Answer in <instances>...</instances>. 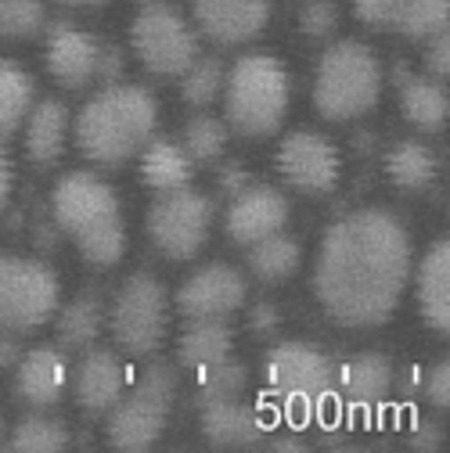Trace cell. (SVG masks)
Returning <instances> with one entry per match:
<instances>
[{"mask_svg":"<svg viewBox=\"0 0 450 453\" xmlns=\"http://www.w3.org/2000/svg\"><path fill=\"white\" fill-rule=\"evenodd\" d=\"M270 449H285V453L292 449V453H299V449H306V446H303L299 439H274V442H270Z\"/></svg>","mask_w":450,"mask_h":453,"instance_id":"46","label":"cell"},{"mask_svg":"<svg viewBox=\"0 0 450 453\" xmlns=\"http://www.w3.org/2000/svg\"><path fill=\"white\" fill-rule=\"evenodd\" d=\"M249 385V374L242 364H235L231 357L220 360V364H209L198 371V388H195V403L206 407V403H220V400H235L242 395Z\"/></svg>","mask_w":450,"mask_h":453,"instance_id":"32","label":"cell"},{"mask_svg":"<svg viewBox=\"0 0 450 453\" xmlns=\"http://www.w3.org/2000/svg\"><path fill=\"white\" fill-rule=\"evenodd\" d=\"M425 73L432 80H446L450 76V33H432L429 36V47H425Z\"/></svg>","mask_w":450,"mask_h":453,"instance_id":"38","label":"cell"},{"mask_svg":"<svg viewBox=\"0 0 450 453\" xmlns=\"http://www.w3.org/2000/svg\"><path fill=\"white\" fill-rule=\"evenodd\" d=\"M191 19L198 36L220 47H242L267 29L270 0H191Z\"/></svg>","mask_w":450,"mask_h":453,"instance_id":"14","label":"cell"},{"mask_svg":"<svg viewBox=\"0 0 450 453\" xmlns=\"http://www.w3.org/2000/svg\"><path fill=\"white\" fill-rule=\"evenodd\" d=\"M26 130V155L33 165H54L69 144V108L62 101H36L22 123Z\"/></svg>","mask_w":450,"mask_h":453,"instance_id":"21","label":"cell"},{"mask_svg":"<svg viewBox=\"0 0 450 453\" xmlns=\"http://www.w3.org/2000/svg\"><path fill=\"white\" fill-rule=\"evenodd\" d=\"M174 395H177V374L174 367L155 364L141 374V381L120 395V403L112 407L105 418V435L108 446L120 449V453H144L151 449L162 432L166 421H170V407H174Z\"/></svg>","mask_w":450,"mask_h":453,"instance_id":"6","label":"cell"},{"mask_svg":"<svg viewBox=\"0 0 450 453\" xmlns=\"http://www.w3.org/2000/svg\"><path fill=\"white\" fill-rule=\"evenodd\" d=\"M8 432H12V428H8V421H4V414H0V446H8Z\"/></svg>","mask_w":450,"mask_h":453,"instance_id":"48","label":"cell"},{"mask_svg":"<svg viewBox=\"0 0 450 453\" xmlns=\"http://www.w3.org/2000/svg\"><path fill=\"white\" fill-rule=\"evenodd\" d=\"M97 50L101 43L69 26V22H54L43 33V58H47V73L54 76V83L66 90H83L94 83L97 76Z\"/></svg>","mask_w":450,"mask_h":453,"instance_id":"16","label":"cell"},{"mask_svg":"<svg viewBox=\"0 0 450 453\" xmlns=\"http://www.w3.org/2000/svg\"><path fill=\"white\" fill-rule=\"evenodd\" d=\"M299 29L310 40H328L339 29V8H335V0H306L299 12Z\"/></svg>","mask_w":450,"mask_h":453,"instance_id":"36","label":"cell"},{"mask_svg":"<svg viewBox=\"0 0 450 453\" xmlns=\"http://www.w3.org/2000/svg\"><path fill=\"white\" fill-rule=\"evenodd\" d=\"M382 97V62L357 40L331 43L314 73V108L328 123L361 119Z\"/></svg>","mask_w":450,"mask_h":453,"instance_id":"5","label":"cell"},{"mask_svg":"<svg viewBox=\"0 0 450 453\" xmlns=\"http://www.w3.org/2000/svg\"><path fill=\"white\" fill-rule=\"evenodd\" d=\"M62 299L58 273L40 259L0 256V331L29 334L54 320Z\"/></svg>","mask_w":450,"mask_h":453,"instance_id":"8","label":"cell"},{"mask_svg":"<svg viewBox=\"0 0 450 453\" xmlns=\"http://www.w3.org/2000/svg\"><path fill=\"white\" fill-rule=\"evenodd\" d=\"M228 123L216 119V116H195L188 127H184V137H181V148L191 155V162H216L228 148Z\"/></svg>","mask_w":450,"mask_h":453,"instance_id":"34","label":"cell"},{"mask_svg":"<svg viewBox=\"0 0 450 453\" xmlns=\"http://www.w3.org/2000/svg\"><path fill=\"white\" fill-rule=\"evenodd\" d=\"M105 320L127 357H151L170 331V299H166L162 280H155L151 273L127 277Z\"/></svg>","mask_w":450,"mask_h":453,"instance_id":"9","label":"cell"},{"mask_svg":"<svg viewBox=\"0 0 450 453\" xmlns=\"http://www.w3.org/2000/svg\"><path fill=\"white\" fill-rule=\"evenodd\" d=\"M353 4V15L371 26V29H392V22H397V12L404 0H350Z\"/></svg>","mask_w":450,"mask_h":453,"instance_id":"37","label":"cell"},{"mask_svg":"<svg viewBox=\"0 0 450 453\" xmlns=\"http://www.w3.org/2000/svg\"><path fill=\"white\" fill-rule=\"evenodd\" d=\"M223 123L238 137H270L289 116L292 80L274 54H245L223 80Z\"/></svg>","mask_w":450,"mask_h":453,"instance_id":"4","label":"cell"},{"mask_svg":"<svg viewBox=\"0 0 450 453\" xmlns=\"http://www.w3.org/2000/svg\"><path fill=\"white\" fill-rule=\"evenodd\" d=\"M213 219H216V205L202 191L181 188V191L155 198V205L148 209V219H144V231H148L155 252H162L174 263H188L206 249Z\"/></svg>","mask_w":450,"mask_h":453,"instance_id":"11","label":"cell"},{"mask_svg":"<svg viewBox=\"0 0 450 453\" xmlns=\"http://www.w3.org/2000/svg\"><path fill=\"white\" fill-rule=\"evenodd\" d=\"M450 22V0H404L392 29H400L407 40H429L443 33Z\"/></svg>","mask_w":450,"mask_h":453,"instance_id":"33","label":"cell"},{"mask_svg":"<svg viewBox=\"0 0 450 453\" xmlns=\"http://www.w3.org/2000/svg\"><path fill=\"white\" fill-rule=\"evenodd\" d=\"M22 357L19 342H15V334L12 331H0V367H15Z\"/></svg>","mask_w":450,"mask_h":453,"instance_id":"45","label":"cell"},{"mask_svg":"<svg viewBox=\"0 0 450 453\" xmlns=\"http://www.w3.org/2000/svg\"><path fill=\"white\" fill-rule=\"evenodd\" d=\"M289 223V198L277 188L267 184H249L245 191H238L228 205L223 216V231L235 245H256L270 234H281Z\"/></svg>","mask_w":450,"mask_h":453,"instance_id":"15","label":"cell"},{"mask_svg":"<svg viewBox=\"0 0 450 453\" xmlns=\"http://www.w3.org/2000/svg\"><path fill=\"white\" fill-rule=\"evenodd\" d=\"M130 47L137 62L162 80H177L198 58V33L195 26L166 4H144L130 22Z\"/></svg>","mask_w":450,"mask_h":453,"instance_id":"10","label":"cell"},{"mask_svg":"<svg viewBox=\"0 0 450 453\" xmlns=\"http://www.w3.org/2000/svg\"><path fill=\"white\" fill-rule=\"evenodd\" d=\"M335 385L343 388L353 407H375L392 388V364L382 353H361L343 367H335Z\"/></svg>","mask_w":450,"mask_h":453,"instance_id":"23","label":"cell"},{"mask_svg":"<svg viewBox=\"0 0 450 453\" xmlns=\"http://www.w3.org/2000/svg\"><path fill=\"white\" fill-rule=\"evenodd\" d=\"M277 177L299 195L324 198L339 188L343 177L339 148L314 130H296L277 148Z\"/></svg>","mask_w":450,"mask_h":453,"instance_id":"12","label":"cell"},{"mask_svg":"<svg viewBox=\"0 0 450 453\" xmlns=\"http://www.w3.org/2000/svg\"><path fill=\"white\" fill-rule=\"evenodd\" d=\"M198 411H202V435L213 446H252L263 435H270V425L260 414V407L245 403L242 395L220 400V403H206Z\"/></svg>","mask_w":450,"mask_h":453,"instance_id":"20","label":"cell"},{"mask_svg":"<svg viewBox=\"0 0 450 453\" xmlns=\"http://www.w3.org/2000/svg\"><path fill=\"white\" fill-rule=\"evenodd\" d=\"M73 395L87 418H105L127 392V367L112 349H87L73 371Z\"/></svg>","mask_w":450,"mask_h":453,"instance_id":"18","label":"cell"},{"mask_svg":"<svg viewBox=\"0 0 450 453\" xmlns=\"http://www.w3.org/2000/svg\"><path fill=\"white\" fill-rule=\"evenodd\" d=\"M252 180H249V169L245 165H223L220 169V191L228 195V198H235L238 191H245Z\"/></svg>","mask_w":450,"mask_h":453,"instance_id":"41","label":"cell"},{"mask_svg":"<svg viewBox=\"0 0 450 453\" xmlns=\"http://www.w3.org/2000/svg\"><path fill=\"white\" fill-rule=\"evenodd\" d=\"M407 226L385 209H361L328 226L314 263V296L343 327H378L411 280Z\"/></svg>","mask_w":450,"mask_h":453,"instance_id":"1","label":"cell"},{"mask_svg":"<svg viewBox=\"0 0 450 453\" xmlns=\"http://www.w3.org/2000/svg\"><path fill=\"white\" fill-rule=\"evenodd\" d=\"M54 226L80 249V256L94 266H116L127 252V223L120 209V195L97 173L76 169L66 173L50 191Z\"/></svg>","mask_w":450,"mask_h":453,"instance_id":"3","label":"cell"},{"mask_svg":"<svg viewBox=\"0 0 450 453\" xmlns=\"http://www.w3.org/2000/svg\"><path fill=\"white\" fill-rule=\"evenodd\" d=\"M8 446L15 453H58L69 446V428L58 418H47L43 411H33L8 432Z\"/></svg>","mask_w":450,"mask_h":453,"instance_id":"30","label":"cell"},{"mask_svg":"<svg viewBox=\"0 0 450 453\" xmlns=\"http://www.w3.org/2000/svg\"><path fill=\"white\" fill-rule=\"evenodd\" d=\"M231 349H235V331L228 327V320H188V327L177 338V360L181 367L191 371L228 360Z\"/></svg>","mask_w":450,"mask_h":453,"instance_id":"24","label":"cell"},{"mask_svg":"<svg viewBox=\"0 0 450 453\" xmlns=\"http://www.w3.org/2000/svg\"><path fill=\"white\" fill-rule=\"evenodd\" d=\"M69 357L58 346H36L15 364V395L33 411H50L69 392Z\"/></svg>","mask_w":450,"mask_h":453,"instance_id":"17","label":"cell"},{"mask_svg":"<svg viewBox=\"0 0 450 453\" xmlns=\"http://www.w3.org/2000/svg\"><path fill=\"white\" fill-rule=\"evenodd\" d=\"M141 177L151 191L159 195H170L181 188H191L195 177V162L191 155L177 144V141H166V137H151L141 148Z\"/></svg>","mask_w":450,"mask_h":453,"instance_id":"22","label":"cell"},{"mask_svg":"<svg viewBox=\"0 0 450 453\" xmlns=\"http://www.w3.org/2000/svg\"><path fill=\"white\" fill-rule=\"evenodd\" d=\"M159 123V101L134 83H112L97 90L73 123L76 148L87 162L116 169L141 155Z\"/></svg>","mask_w":450,"mask_h":453,"instance_id":"2","label":"cell"},{"mask_svg":"<svg viewBox=\"0 0 450 453\" xmlns=\"http://www.w3.org/2000/svg\"><path fill=\"white\" fill-rule=\"evenodd\" d=\"M400 108L404 119L422 134H439L450 119V97L432 76H407L400 83Z\"/></svg>","mask_w":450,"mask_h":453,"instance_id":"25","label":"cell"},{"mask_svg":"<svg viewBox=\"0 0 450 453\" xmlns=\"http://www.w3.org/2000/svg\"><path fill=\"white\" fill-rule=\"evenodd\" d=\"M120 76H123V50L120 47H101L97 50V76L94 80L112 87V83H120Z\"/></svg>","mask_w":450,"mask_h":453,"instance_id":"40","label":"cell"},{"mask_svg":"<svg viewBox=\"0 0 450 453\" xmlns=\"http://www.w3.org/2000/svg\"><path fill=\"white\" fill-rule=\"evenodd\" d=\"M54 324H58V346L90 349L105 327V306L97 296H76L66 310L54 313Z\"/></svg>","mask_w":450,"mask_h":453,"instance_id":"28","label":"cell"},{"mask_svg":"<svg viewBox=\"0 0 450 453\" xmlns=\"http://www.w3.org/2000/svg\"><path fill=\"white\" fill-rule=\"evenodd\" d=\"M58 4H66V8H97V4H105V0H58Z\"/></svg>","mask_w":450,"mask_h":453,"instance_id":"47","label":"cell"},{"mask_svg":"<svg viewBox=\"0 0 450 453\" xmlns=\"http://www.w3.org/2000/svg\"><path fill=\"white\" fill-rule=\"evenodd\" d=\"M411 446H415V449H436V446H443V432H439V425H432V421L418 425L415 435H411Z\"/></svg>","mask_w":450,"mask_h":453,"instance_id":"44","label":"cell"},{"mask_svg":"<svg viewBox=\"0 0 450 453\" xmlns=\"http://www.w3.org/2000/svg\"><path fill=\"white\" fill-rule=\"evenodd\" d=\"M141 4H159V0H141Z\"/></svg>","mask_w":450,"mask_h":453,"instance_id":"49","label":"cell"},{"mask_svg":"<svg viewBox=\"0 0 450 453\" xmlns=\"http://www.w3.org/2000/svg\"><path fill=\"white\" fill-rule=\"evenodd\" d=\"M415 299H418V313L422 320L446 334L450 331V245L432 242L429 252L418 263V277H415Z\"/></svg>","mask_w":450,"mask_h":453,"instance_id":"19","label":"cell"},{"mask_svg":"<svg viewBox=\"0 0 450 453\" xmlns=\"http://www.w3.org/2000/svg\"><path fill=\"white\" fill-rule=\"evenodd\" d=\"M425 395H429V403L436 411H446L450 407V367L446 364L429 367V374H425Z\"/></svg>","mask_w":450,"mask_h":453,"instance_id":"39","label":"cell"},{"mask_svg":"<svg viewBox=\"0 0 450 453\" xmlns=\"http://www.w3.org/2000/svg\"><path fill=\"white\" fill-rule=\"evenodd\" d=\"M181 80V97L191 104V108H209L213 101H220V94H223V80H228V69H223V62L220 58H198L177 76Z\"/></svg>","mask_w":450,"mask_h":453,"instance_id":"31","label":"cell"},{"mask_svg":"<svg viewBox=\"0 0 450 453\" xmlns=\"http://www.w3.org/2000/svg\"><path fill=\"white\" fill-rule=\"evenodd\" d=\"M33 104H36L33 76L19 62L0 58V141H8L22 130Z\"/></svg>","mask_w":450,"mask_h":453,"instance_id":"27","label":"cell"},{"mask_svg":"<svg viewBox=\"0 0 450 453\" xmlns=\"http://www.w3.org/2000/svg\"><path fill=\"white\" fill-rule=\"evenodd\" d=\"M263 381L285 411L314 414L335 388V360L310 342H281L263 360Z\"/></svg>","mask_w":450,"mask_h":453,"instance_id":"7","label":"cell"},{"mask_svg":"<svg viewBox=\"0 0 450 453\" xmlns=\"http://www.w3.org/2000/svg\"><path fill=\"white\" fill-rule=\"evenodd\" d=\"M249 327H252L256 334H270V331H277V310H274L270 303L252 306V313H249Z\"/></svg>","mask_w":450,"mask_h":453,"instance_id":"43","label":"cell"},{"mask_svg":"<svg viewBox=\"0 0 450 453\" xmlns=\"http://www.w3.org/2000/svg\"><path fill=\"white\" fill-rule=\"evenodd\" d=\"M12 188H15V169H12V155H8L4 141H0V212L12 202Z\"/></svg>","mask_w":450,"mask_h":453,"instance_id":"42","label":"cell"},{"mask_svg":"<svg viewBox=\"0 0 450 453\" xmlns=\"http://www.w3.org/2000/svg\"><path fill=\"white\" fill-rule=\"evenodd\" d=\"M245 296H249V285L242 270L213 263V266L195 270L181 285L177 310L184 320H228L231 313L245 306Z\"/></svg>","mask_w":450,"mask_h":453,"instance_id":"13","label":"cell"},{"mask_svg":"<svg viewBox=\"0 0 450 453\" xmlns=\"http://www.w3.org/2000/svg\"><path fill=\"white\" fill-rule=\"evenodd\" d=\"M47 26L40 0H0V40H33Z\"/></svg>","mask_w":450,"mask_h":453,"instance_id":"35","label":"cell"},{"mask_svg":"<svg viewBox=\"0 0 450 453\" xmlns=\"http://www.w3.org/2000/svg\"><path fill=\"white\" fill-rule=\"evenodd\" d=\"M303 249L299 242H292L289 234H270L256 245H249V270L252 277H260L263 285H281L299 270Z\"/></svg>","mask_w":450,"mask_h":453,"instance_id":"29","label":"cell"},{"mask_svg":"<svg viewBox=\"0 0 450 453\" xmlns=\"http://www.w3.org/2000/svg\"><path fill=\"white\" fill-rule=\"evenodd\" d=\"M436 169H439L436 151L415 137L397 141L385 155V177L400 191H425L436 180Z\"/></svg>","mask_w":450,"mask_h":453,"instance_id":"26","label":"cell"}]
</instances>
